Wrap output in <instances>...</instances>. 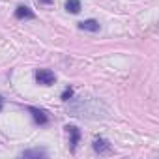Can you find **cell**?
Listing matches in <instances>:
<instances>
[{
  "mask_svg": "<svg viewBox=\"0 0 159 159\" xmlns=\"http://www.w3.org/2000/svg\"><path fill=\"white\" fill-rule=\"evenodd\" d=\"M15 17H17V19H34L36 13H34L30 8H26V6H19V8L15 10Z\"/></svg>",
  "mask_w": 159,
  "mask_h": 159,
  "instance_id": "obj_7",
  "label": "cell"
},
{
  "mask_svg": "<svg viewBox=\"0 0 159 159\" xmlns=\"http://www.w3.org/2000/svg\"><path fill=\"white\" fill-rule=\"evenodd\" d=\"M39 4H51V0H38Z\"/></svg>",
  "mask_w": 159,
  "mask_h": 159,
  "instance_id": "obj_10",
  "label": "cell"
},
{
  "mask_svg": "<svg viewBox=\"0 0 159 159\" xmlns=\"http://www.w3.org/2000/svg\"><path fill=\"white\" fill-rule=\"evenodd\" d=\"M66 10L69 13H79V11H81V0H67V2H66Z\"/></svg>",
  "mask_w": 159,
  "mask_h": 159,
  "instance_id": "obj_8",
  "label": "cell"
},
{
  "mask_svg": "<svg viewBox=\"0 0 159 159\" xmlns=\"http://www.w3.org/2000/svg\"><path fill=\"white\" fill-rule=\"evenodd\" d=\"M73 98V90L71 88H66L64 92H62V101H69Z\"/></svg>",
  "mask_w": 159,
  "mask_h": 159,
  "instance_id": "obj_9",
  "label": "cell"
},
{
  "mask_svg": "<svg viewBox=\"0 0 159 159\" xmlns=\"http://www.w3.org/2000/svg\"><path fill=\"white\" fill-rule=\"evenodd\" d=\"M36 81L41 86H51L54 83V73L51 69H38L36 71Z\"/></svg>",
  "mask_w": 159,
  "mask_h": 159,
  "instance_id": "obj_1",
  "label": "cell"
},
{
  "mask_svg": "<svg viewBox=\"0 0 159 159\" xmlns=\"http://www.w3.org/2000/svg\"><path fill=\"white\" fill-rule=\"evenodd\" d=\"M28 112H32L34 120H36L38 124H41V125L49 122V116H47V112H45V111H41V109H36V107H28Z\"/></svg>",
  "mask_w": 159,
  "mask_h": 159,
  "instance_id": "obj_5",
  "label": "cell"
},
{
  "mask_svg": "<svg viewBox=\"0 0 159 159\" xmlns=\"http://www.w3.org/2000/svg\"><path fill=\"white\" fill-rule=\"evenodd\" d=\"M2 105H4V101H2V98H0V111H2Z\"/></svg>",
  "mask_w": 159,
  "mask_h": 159,
  "instance_id": "obj_11",
  "label": "cell"
},
{
  "mask_svg": "<svg viewBox=\"0 0 159 159\" xmlns=\"http://www.w3.org/2000/svg\"><path fill=\"white\" fill-rule=\"evenodd\" d=\"M45 155H47V150H43V148H34V150L21 152V157H25V159H39V157H45Z\"/></svg>",
  "mask_w": 159,
  "mask_h": 159,
  "instance_id": "obj_4",
  "label": "cell"
},
{
  "mask_svg": "<svg viewBox=\"0 0 159 159\" xmlns=\"http://www.w3.org/2000/svg\"><path fill=\"white\" fill-rule=\"evenodd\" d=\"M79 28L81 30H86V32H98L99 30V23L96 19H86L83 23H79Z\"/></svg>",
  "mask_w": 159,
  "mask_h": 159,
  "instance_id": "obj_6",
  "label": "cell"
},
{
  "mask_svg": "<svg viewBox=\"0 0 159 159\" xmlns=\"http://www.w3.org/2000/svg\"><path fill=\"white\" fill-rule=\"evenodd\" d=\"M94 150H96L99 155L112 153V148H111V144H109L105 139H96V140H94Z\"/></svg>",
  "mask_w": 159,
  "mask_h": 159,
  "instance_id": "obj_3",
  "label": "cell"
},
{
  "mask_svg": "<svg viewBox=\"0 0 159 159\" xmlns=\"http://www.w3.org/2000/svg\"><path fill=\"white\" fill-rule=\"evenodd\" d=\"M66 129H67V135H69V150L75 152V148L79 144V139H81V131L75 125H66Z\"/></svg>",
  "mask_w": 159,
  "mask_h": 159,
  "instance_id": "obj_2",
  "label": "cell"
}]
</instances>
